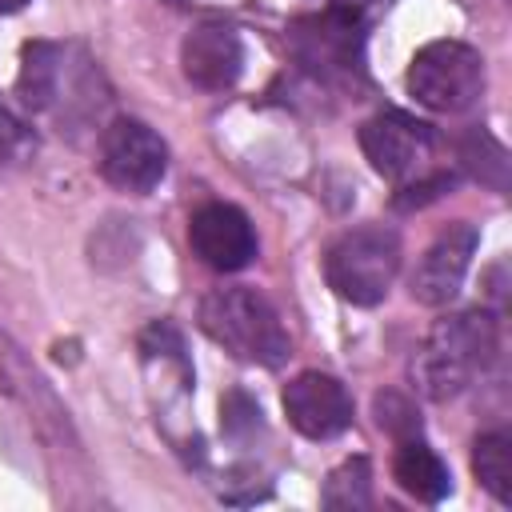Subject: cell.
I'll return each mask as SVG.
<instances>
[{
  "label": "cell",
  "mask_w": 512,
  "mask_h": 512,
  "mask_svg": "<svg viewBox=\"0 0 512 512\" xmlns=\"http://www.w3.org/2000/svg\"><path fill=\"white\" fill-rule=\"evenodd\" d=\"M96 168L100 176L132 196L152 192L164 172H168V144L132 116H116L112 124L100 128V144H96Z\"/></svg>",
  "instance_id": "7"
},
{
  "label": "cell",
  "mask_w": 512,
  "mask_h": 512,
  "mask_svg": "<svg viewBox=\"0 0 512 512\" xmlns=\"http://www.w3.org/2000/svg\"><path fill=\"white\" fill-rule=\"evenodd\" d=\"M376 424L384 432H392L396 440H408V436L420 432V416H416V408L400 392H380L376 396Z\"/></svg>",
  "instance_id": "19"
},
{
  "label": "cell",
  "mask_w": 512,
  "mask_h": 512,
  "mask_svg": "<svg viewBox=\"0 0 512 512\" xmlns=\"http://www.w3.org/2000/svg\"><path fill=\"white\" fill-rule=\"evenodd\" d=\"M372 504V464L364 456H348L324 480V508L332 512H360Z\"/></svg>",
  "instance_id": "17"
},
{
  "label": "cell",
  "mask_w": 512,
  "mask_h": 512,
  "mask_svg": "<svg viewBox=\"0 0 512 512\" xmlns=\"http://www.w3.org/2000/svg\"><path fill=\"white\" fill-rule=\"evenodd\" d=\"M472 472H476V480L500 504H512V440L504 432L476 436V444H472Z\"/></svg>",
  "instance_id": "15"
},
{
  "label": "cell",
  "mask_w": 512,
  "mask_h": 512,
  "mask_svg": "<svg viewBox=\"0 0 512 512\" xmlns=\"http://www.w3.org/2000/svg\"><path fill=\"white\" fill-rule=\"evenodd\" d=\"M392 476H396V484H400L408 496H416V500H424V504H440V500L452 492V476H448L444 460H440L420 436L400 440L396 460H392Z\"/></svg>",
  "instance_id": "14"
},
{
  "label": "cell",
  "mask_w": 512,
  "mask_h": 512,
  "mask_svg": "<svg viewBox=\"0 0 512 512\" xmlns=\"http://www.w3.org/2000/svg\"><path fill=\"white\" fill-rule=\"evenodd\" d=\"M184 80L200 92H224L244 72V40L232 24H196L180 44Z\"/></svg>",
  "instance_id": "13"
},
{
  "label": "cell",
  "mask_w": 512,
  "mask_h": 512,
  "mask_svg": "<svg viewBox=\"0 0 512 512\" xmlns=\"http://www.w3.org/2000/svg\"><path fill=\"white\" fill-rule=\"evenodd\" d=\"M336 4H348V8H356V4H360V0H336Z\"/></svg>",
  "instance_id": "23"
},
{
  "label": "cell",
  "mask_w": 512,
  "mask_h": 512,
  "mask_svg": "<svg viewBox=\"0 0 512 512\" xmlns=\"http://www.w3.org/2000/svg\"><path fill=\"white\" fill-rule=\"evenodd\" d=\"M476 244H480V232H476L468 220L448 224V228L424 248L420 264H416V272H412V280H408L412 300H420V304H428V308L448 304V300L460 292L464 276H468V264H472Z\"/></svg>",
  "instance_id": "11"
},
{
  "label": "cell",
  "mask_w": 512,
  "mask_h": 512,
  "mask_svg": "<svg viewBox=\"0 0 512 512\" xmlns=\"http://www.w3.org/2000/svg\"><path fill=\"white\" fill-rule=\"evenodd\" d=\"M452 184H456V176H452V172H432V176H420L416 184H408V188L396 196V208H420V204H428V200L444 196Z\"/></svg>",
  "instance_id": "21"
},
{
  "label": "cell",
  "mask_w": 512,
  "mask_h": 512,
  "mask_svg": "<svg viewBox=\"0 0 512 512\" xmlns=\"http://www.w3.org/2000/svg\"><path fill=\"white\" fill-rule=\"evenodd\" d=\"M284 416H288V424L300 436L332 440V436H340L352 424L356 408H352L348 388L336 376H328V372H300L284 388Z\"/></svg>",
  "instance_id": "10"
},
{
  "label": "cell",
  "mask_w": 512,
  "mask_h": 512,
  "mask_svg": "<svg viewBox=\"0 0 512 512\" xmlns=\"http://www.w3.org/2000/svg\"><path fill=\"white\" fill-rule=\"evenodd\" d=\"M28 0H0V16H12V12H20Z\"/></svg>",
  "instance_id": "22"
},
{
  "label": "cell",
  "mask_w": 512,
  "mask_h": 512,
  "mask_svg": "<svg viewBox=\"0 0 512 512\" xmlns=\"http://www.w3.org/2000/svg\"><path fill=\"white\" fill-rule=\"evenodd\" d=\"M500 356V324L492 312H456L432 324L424 348L412 360V380L428 400L460 396Z\"/></svg>",
  "instance_id": "2"
},
{
  "label": "cell",
  "mask_w": 512,
  "mask_h": 512,
  "mask_svg": "<svg viewBox=\"0 0 512 512\" xmlns=\"http://www.w3.org/2000/svg\"><path fill=\"white\" fill-rule=\"evenodd\" d=\"M200 328L236 360L276 368L288 360V332L268 304L248 284H220L200 300Z\"/></svg>",
  "instance_id": "3"
},
{
  "label": "cell",
  "mask_w": 512,
  "mask_h": 512,
  "mask_svg": "<svg viewBox=\"0 0 512 512\" xmlns=\"http://www.w3.org/2000/svg\"><path fill=\"white\" fill-rule=\"evenodd\" d=\"M400 272V236L384 224H360L340 232L324 252L328 288L360 308H372L388 296Z\"/></svg>",
  "instance_id": "5"
},
{
  "label": "cell",
  "mask_w": 512,
  "mask_h": 512,
  "mask_svg": "<svg viewBox=\"0 0 512 512\" xmlns=\"http://www.w3.org/2000/svg\"><path fill=\"white\" fill-rule=\"evenodd\" d=\"M220 416H224V432H228L232 440H244L248 432L260 428V408H256L244 392H232V396L220 404Z\"/></svg>",
  "instance_id": "20"
},
{
  "label": "cell",
  "mask_w": 512,
  "mask_h": 512,
  "mask_svg": "<svg viewBox=\"0 0 512 512\" xmlns=\"http://www.w3.org/2000/svg\"><path fill=\"white\" fill-rule=\"evenodd\" d=\"M192 252L216 272H240L256 260V232L252 220L236 204H204L188 220Z\"/></svg>",
  "instance_id": "12"
},
{
  "label": "cell",
  "mask_w": 512,
  "mask_h": 512,
  "mask_svg": "<svg viewBox=\"0 0 512 512\" xmlns=\"http://www.w3.org/2000/svg\"><path fill=\"white\" fill-rule=\"evenodd\" d=\"M168 4H176V0H168Z\"/></svg>",
  "instance_id": "24"
},
{
  "label": "cell",
  "mask_w": 512,
  "mask_h": 512,
  "mask_svg": "<svg viewBox=\"0 0 512 512\" xmlns=\"http://www.w3.org/2000/svg\"><path fill=\"white\" fill-rule=\"evenodd\" d=\"M456 152H460L464 172H472L480 184H488V188H496V192L508 188V152H504V144H500L496 136H488L484 128H468V132L460 136Z\"/></svg>",
  "instance_id": "16"
},
{
  "label": "cell",
  "mask_w": 512,
  "mask_h": 512,
  "mask_svg": "<svg viewBox=\"0 0 512 512\" xmlns=\"http://www.w3.org/2000/svg\"><path fill=\"white\" fill-rule=\"evenodd\" d=\"M16 92L24 108L48 116L60 132H80L96 124L112 100L100 64L80 44H60V40L24 44Z\"/></svg>",
  "instance_id": "1"
},
{
  "label": "cell",
  "mask_w": 512,
  "mask_h": 512,
  "mask_svg": "<svg viewBox=\"0 0 512 512\" xmlns=\"http://www.w3.org/2000/svg\"><path fill=\"white\" fill-rule=\"evenodd\" d=\"M0 388L12 396V404L28 416V424L36 428V436L52 452H76L80 448L68 408L60 404V396L52 392V384L36 372V364L8 336H0Z\"/></svg>",
  "instance_id": "8"
},
{
  "label": "cell",
  "mask_w": 512,
  "mask_h": 512,
  "mask_svg": "<svg viewBox=\"0 0 512 512\" xmlns=\"http://www.w3.org/2000/svg\"><path fill=\"white\" fill-rule=\"evenodd\" d=\"M408 92L432 112H464L484 96V60L460 40H432L408 64Z\"/></svg>",
  "instance_id": "6"
},
{
  "label": "cell",
  "mask_w": 512,
  "mask_h": 512,
  "mask_svg": "<svg viewBox=\"0 0 512 512\" xmlns=\"http://www.w3.org/2000/svg\"><path fill=\"white\" fill-rule=\"evenodd\" d=\"M36 156V132L24 116H16L4 100H0V168H16L28 164Z\"/></svg>",
  "instance_id": "18"
},
{
  "label": "cell",
  "mask_w": 512,
  "mask_h": 512,
  "mask_svg": "<svg viewBox=\"0 0 512 512\" xmlns=\"http://www.w3.org/2000/svg\"><path fill=\"white\" fill-rule=\"evenodd\" d=\"M360 148L384 180L400 184V180H412L424 172V164L432 160V148H436V132L416 116L376 112L360 128Z\"/></svg>",
  "instance_id": "9"
},
{
  "label": "cell",
  "mask_w": 512,
  "mask_h": 512,
  "mask_svg": "<svg viewBox=\"0 0 512 512\" xmlns=\"http://www.w3.org/2000/svg\"><path fill=\"white\" fill-rule=\"evenodd\" d=\"M288 56L304 76L328 88H356L364 84V16L360 8L332 4L324 12L300 16L288 36Z\"/></svg>",
  "instance_id": "4"
}]
</instances>
